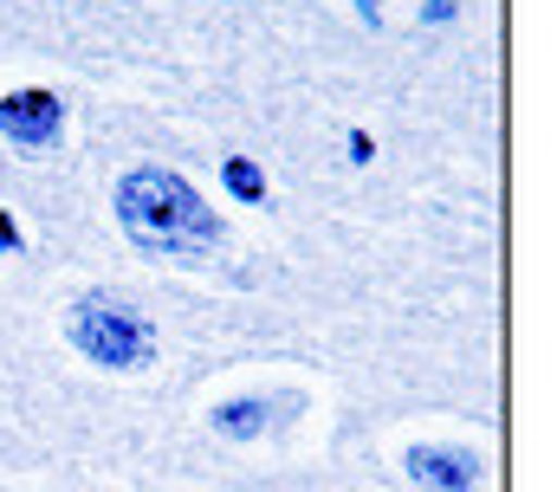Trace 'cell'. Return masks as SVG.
<instances>
[{
    "mask_svg": "<svg viewBox=\"0 0 557 492\" xmlns=\"http://www.w3.org/2000/svg\"><path fill=\"white\" fill-rule=\"evenodd\" d=\"M117 214L143 246H208L214 241V221L201 208V195L169 175V169H137L124 188H117Z\"/></svg>",
    "mask_w": 557,
    "mask_h": 492,
    "instance_id": "cell-1",
    "label": "cell"
},
{
    "mask_svg": "<svg viewBox=\"0 0 557 492\" xmlns=\"http://www.w3.org/2000/svg\"><path fill=\"white\" fill-rule=\"evenodd\" d=\"M72 337H78V350L85 357H98V364H117L131 369L149 357V324H143L137 311H124L117 298H85L78 311H72Z\"/></svg>",
    "mask_w": 557,
    "mask_h": 492,
    "instance_id": "cell-2",
    "label": "cell"
},
{
    "mask_svg": "<svg viewBox=\"0 0 557 492\" xmlns=\"http://www.w3.org/2000/svg\"><path fill=\"white\" fill-rule=\"evenodd\" d=\"M0 123H7V136H20V143H46L52 136V123H59V104L52 98H7L0 104Z\"/></svg>",
    "mask_w": 557,
    "mask_h": 492,
    "instance_id": "cell-3",
    "label": "cell"
},
{
    "mask_svg": "<svg viewBox=\"0 0 557 492\" xmlns=\"http://www.w3.org/2000/svg\"><path fill=\"white\" fill-rule=\"evenodd\" d=\"M234 188H240V195H247V201H253V195H260V182H253V169H247V162H234Z\"/></svg>",
    "mask_w": 557,
    "mask_h": 492,
    "instance_id": "cell-4",
    "label": "cell"
}]
</instances>
